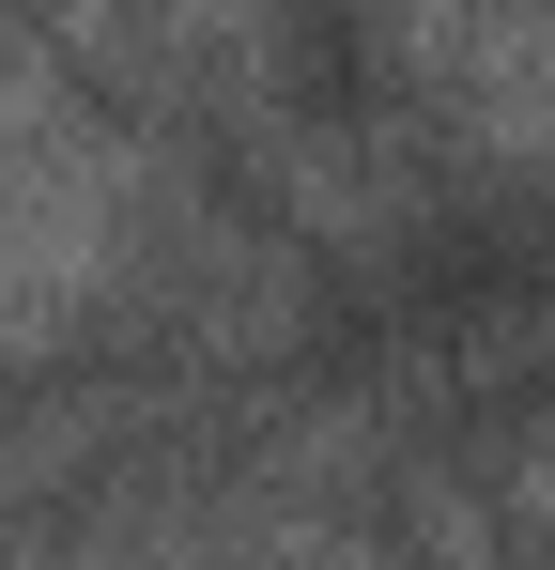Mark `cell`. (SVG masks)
Segmentation results:
<instances>
[{"label": "cell", "instance_id": "1", "mask_svg": "<svg viewBox=\"0 0 555 570\" xmlns=\"http://www.w3.org/2000/svg\"><path fill=\"white\" fill-rule=\"evenodd\" d=\"M370 78L432 94V139H463L478 170H555V31H463V16H417V31H356Z\"/></svg>", "mask_w": 555, "mask_h": 570}]
</instances>
